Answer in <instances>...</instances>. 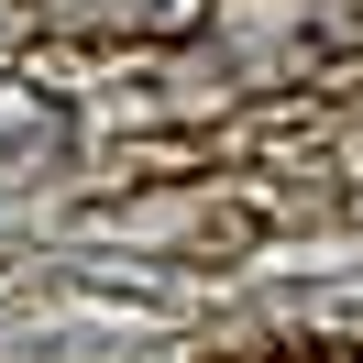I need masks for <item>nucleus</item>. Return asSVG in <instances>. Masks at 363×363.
I'll return each mask as SVG.
<instances>
[{
  "label": "nucleus",
  "mask_w": 363,
  "mask_h": 363,
  "mask_svg": "<svg viewBox=\"0 0 363 363\" xmlns=\"http://www.w3.org/2000/svg\"><path fill=\"white\" fill-rule=\"evenodd\" d=\"M220 363H363L352 341H242V352H220Z\"/></svg>",
  "instance_id": "f257e3e1"
}]
</instances>
